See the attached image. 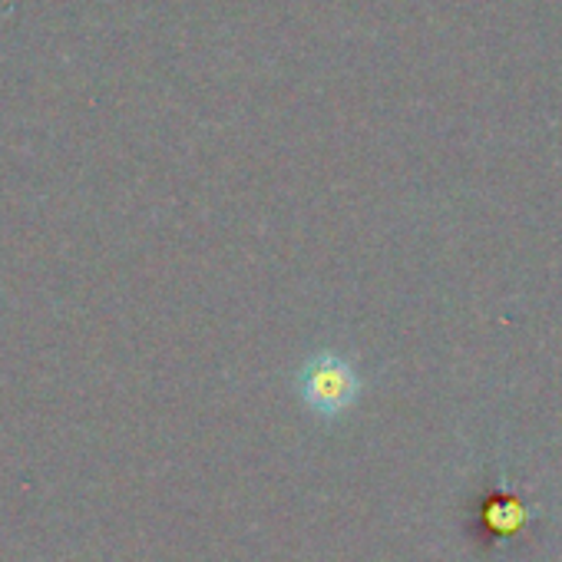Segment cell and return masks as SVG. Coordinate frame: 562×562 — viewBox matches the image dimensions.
<instances>
[{
	"instance_id": "cell-1",
	"label": "cell",
	"mask_w": 562,
	"mask_h": 562,
	"mask_svg": "<svg viewBox=\"0 0 562 562\" xmlns=\"http://www.w3.org/2000/svg\"><path fill=\"white\" fill-rule=\"evenodd\" d=\"M299 394L318 417H341L361 397V374L355 364L335 351H322L308 358L299 374Z\"/></svg>"
}]
</instances>
